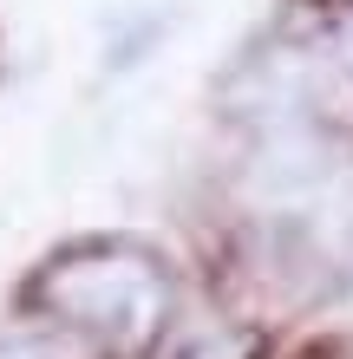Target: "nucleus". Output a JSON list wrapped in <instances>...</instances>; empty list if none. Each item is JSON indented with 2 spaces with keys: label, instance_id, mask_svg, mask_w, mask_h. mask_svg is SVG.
I'll return each instance as SVG.
<instances>
[{
  "label": "nucleus",
  "instance_id": "2",
  "mask_svg": "<svg viewBox=\"0 0 353 359\" xmlns=\"http://www.w3.org/2000/svg\"><path fill=\"white\" fill-rule=\"evenodd\" d=\"M0 359H86V346L66 333H33V340H0Z\"/></svg>",
  "mask_w": 353,
  "mask_h": 359
},
{
  "label": "nucleus",
  "instance_id": "3",
  "mask_svg": "<svg viewBox=\"0 0 353 359\" xmlns=\"http://www.w3.org/2000/svg\"><path fill=\"white\" fill-rule=\"evenodd\" d=\"M255 353V333H216V340H197L183 359H248Z\"/></svg>",
  "mask_w": 353,
  "mask_h": 359
},
{
  "label": "nucleus",
  "instance_id": "1",
  "mask_svg": "<svg viewBox=\"0 0 353 359\" xmlns=\"http://www.w3.org/2000/svg\"><path fill=\"white\" fill-rule=\"evenodd\" d=\"M27 307L112 359H144L177 313V287L171 268L138 242H79L27 281Z\"/></svg>",
  "mask_w": 353,
  "mask_h": 359
}]
</instances>
